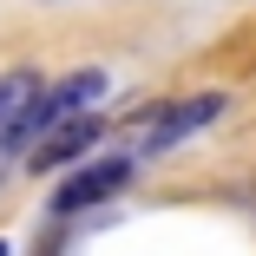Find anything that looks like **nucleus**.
<instances>
[{
    "mask_svg": "<svg viewBox=\"0 0 256 256\" xmlns=\"http://www.w3.org/2000/svg\"><path fill=\"white\" fill-rule=\"evenodd\" d=\"M224 112V92H190V98H164L158 112H151L132 138V158H158V151H178L190 132H204Z\"/></svg>",
    "mask_w": 256,
    "mask_h": 256,
    "instance_id": "obj_1",
    "label": "nucleus"
},
{
    "mask_svg": "<svg viewBox=\"0 0 256 256\" xmlns=\"http://www.w3.org/2000/svg\"><path fill=\"white\" fill-rule=\"evenodd\" d=\"M112 92V79L98 72V66H79V72H66V79H53L40 92V112H33V138L40 132H53V125H66V118H86L98 98Z\"/></svg>",
    "mask_w": 256,
    "mask_h": 256,
    "instance_id": "obj_2",
    "label": "nucleus"
},
{
    "mask_svg": "<svg viewBox=\"0 0 256 256\" xmlns=\"http://www.w3.org/2000/svg\"><path fill=\"white\" fill-rule=\"evenodd\" d=\"M125 178H132V151H118V158H98V164H86V171H72V178L53 190V217H79V210H92V204L118 197Z\"/></svg>",
    "mask_w": 256,
    "mask_h": 256,
    "instance_id": "obj_3",
    "label": "nucleus"
},
{
    "mask_svg": "<svg viewBox=\"0 0 256 256\" xmlns=\"http://www.w3.org/2000/svg\"><path fill=\"white\" fill-rule=\"evenodd\" d=\"M40 72H0V151H26L33 144V112H40Z\"/></svg>",
    "mask_w": 256,
    "mask_h": 256,
    "instance_id": "obj_4",
    "label": "nucleus"
},
{
    "mask_svg": "<svg viewBox=\"0 0 256 256\" xmlns=\"http://www.w3.org/2000/svg\"><path fill=\"white\" fill-rule=\"evenodd\" d=\"M98 132H106V125H98L92 112H86V118H66V125H53V132H40V138H33V171H53V164L86 158V151L98 144Z\"/></svg>",
    "mask_w": 256,
    "mask_h": 256,
    "instance_id": "obj_5",
    "label": "nucleus"
},
{
    "mask_svg": "<svg viewBox=\"0 0 256 256\" xmlns=\"http://www.w3.org/2000/svg\"><path fill=\"white\" fill-rule=\"evenodd\" d=\"M0 256H7V243H0Z\"/></svg>",
    "mask_w": 256,
    "mask_h": 256,
    "instance_id": "obj_6",
    "label": "nucleus"
}]
</instances>
